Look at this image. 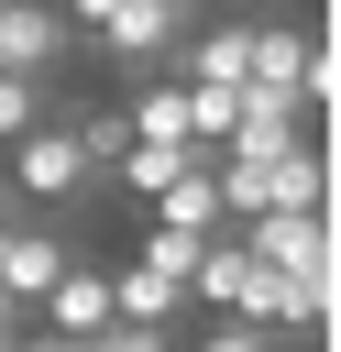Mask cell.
Segmentation results:
<instances>
[{"label":"cell","mask_w":341,"mask_h":352,"mask_svg":"<svg viewBox=\"0 0 341 352\" xmlns=\"http://www.w3.org/2000/svg\"><path fill=\"white\" fill-rule=\"evenodd\" d=\"M88 176H99V165L77 154V132H66L55 110H44L33 132H11V187H22V198H77Z\"/></svg>","instance_id":"obj_1"},{"label":"cell","mask_w":341,"mask_h":352,"mask_svg":"<svg viewBox=\"0 0 341 352\" xmlns=\"http://www.w3.org/2000/svg\"><path fill=\"white\" fill-rule=\"evenodd\" d=\"M176 33H187V0H110V22L88 33L121 77H143L154 55H176Z\"/></svg>","instance_id":"obj_2"},{"label":"cell","mask_w":341,"mask_h":352,"mask_svg":"<svg viewBox=\"0 0 341 352\" xmlns=\"http://www.w3.org/2000/svg\"><path fill=\"white\" fill-rule=\"evenodd\" d=\"M264 264H286V275H330V209H253V220H231Z\"/></svg>","instance_id":"obj_3"},{"label":"cell","mask_w":341,"mask_h":352,"mask_svg":"<svg viewBox=\"0 0 341 352\" xmlns=\"http://www.w3.org/2000/svg\"><path fill=\"white\" fill-rule=\"evenodd\" d=\"M66 44H77V33H66L55 0H0V66H11V77H55Z\"/></svg>","instance_id":"obj_4"},{"label":"cell","mask_w":341,"mask_h":352,"mask_svg":"<svg viewBox=\"0 0 341 352\" xmlns=\"http://www.w3.org/2000/svg\"><path fill=\"white\" fill-rule=\"evenodd\" d=\"M242 88H286L308 110V33L297 22H253V55H242Z\"/></svg>","instance_id":"obj_5"},{"label":"cell","mask_w":341,"mask_h":352,"mask_svg":"<svg viewBox=\"0 0 341 352\" xmlns=\"http://www.w3.org/2000/svg\"><path fill=\"white\" fill-rule=\"evenodd\" d=\"M253 176H264V209H330V165H319V132H297V143H286V154H264Z\"/></svg>","instance_id":"obj_6"},{"label":"cell","mask_w":341,"mask_h":352,"mask_svg":"<svg viewBox=\"0 0 341 352\" xmlns=\"http://www.w3.org/2000/svg\"><path fill=\"white\" fill-rule=\"evenodd\" d=\"M143 209H154L165 231H220V220H231V209H220V176H209V154H187V165H176V176H165Z\"/></svg>","instance_id":"obj_7"},{"label":"cell","mask_w":341,"mask_h":352,"mask_svg":"<svg viewBox=\"0 0 341 352\" xmlns=\"http://www.w3.org/2000/svg\"><path fill=\"white\" fill-rule=\"evenodd\" d=\"M99 319H110V275L66 253V264H55V286H44V330H77V341H88Z\"/></svg>","instance_id":"obj_8"},{"label":"cell","mask_w":341,"mask_h":352,"mask_svg":"<svg viewBox=\"0 0 341 352\" xmlns=\"http://www.w3.org/2000/svg\"><path fill=\"white\" fill-rule=\"evenodd\" d=\"M55 264H66V242H55V231H22V220H0V286H11L22 308H44Z\"/></svg>","instance_id":"obj_9"},{"label":"cell","mask_w":341,"mask_h":352,"mask_svg":"<svg viewBox=\"0 0 341 352\" xmlns=\"http://www.w3.org/2000/svg\"><path fill=\"white\" fill-rule=\"evenodd\" d=\"M176 55H187V77H198V88H242L253 22H198V33H176Z\"/></svg>","instance_id":"obj_10"},{"label":"cell","mask_w":341,"mask_h":352,"mask_svg":"<svg viewBox=\"0 0 341 352\" xmlns=\"http://www.w3.org/2000/svg\"><path fill=\"white\" fill-rule=\"evenodd\" d=\"M176 308H187V275H165L154 253H132L110 275V319H176Z\"/></svg>","instance_id":"obj_11"},{"label":"cell","mask_w":341,"mask_h":352,"mask_svg":"<svg viewBox=\"0 0 341 352\" xmlns=\"http://www.w3.org/2000/svg\"><path fill=\"white\" fill-rule=\"evenodd\" d=\"M132 99H121V121H132V143H187V88H165V77H121Z\"/></svg>","instance_id":"obj_12"},{"label":"cell","mask_w":341,"mask_h":352,"mask_svg":"<svg viewBox=\"0 0 341 352\" xmlns=\"http://www.w3.org/2000/svg\"><path fill=\"white\" fill-rule=\"evenodd\" d=\"M187 154H198V143H132V154H121V165H110V176H121V187H132V198H154V187H165V176H176V165H187Z\"/></svg>","instance_id":"obj_13"},{"label":"cell","mask_w":341,"mask_h":352,"mask_svg":"<svg viewBox=\"0 0 341 352\" xmlns=\"http://www.w3.org/2000/svg\"><path fill=\"white\" fill-rule=\"evenodd\" d=\"M44 110H55V77H11V66H0V143H11V132H33Z\"/></svg>","instance_id":"obj_14"},{"label":"cell","mask_w":341,"mask_h":352,"mask_svg":"<svg viewBox=\"0 0 341 352\" xmlns=\"http://www.w3.org/2000/svg\"><path fill=\"white\" fill-rule=\"evenodd\" d=\"M66 132H77V154H88L99 176H110V165L132 154V121H121V110H88V121H66Z\"/></svg>","instance_id":"obj_15"},{"label":"cell","mask_w":341,"mask_h":352,"mask_svg":"<svg viewBox=\"0 0 341 352\" xmlns=\"http://www.w3.org/2000/svg\"><path fill=\"white\" fill-rule=\"evenodd\" d=\"M198 352H286V341H275L264 319H242V308H220V319L198 330Z\"/></svg>","instance_id":"obj_16"},{"label":"cell","mask_w":341,"mask_h":352,"mask_svg":"<svg viewBox=\"0 0 341 352\" xmlns=\"http://www.w3.org/2000/svg\"><path fill=\"white\" fill-rule=\"evenodd\" d=\"M88 352H176V341H165V319H99Z\"/></svg>","instance_id":"obj_17"},{"label":"cell","mask_w":341,"mask_h":352,"mask_svg":"<svg viewBox=\"0 0 341 352\" xmlns=\"http://www.w3.org/2000/svg\"><path fill=\"white\" fill-rule=\"evenodd\" d=\"M55 11H66V33H99L110 22V0H55Z\"/></svg>","instance_id":"obj_18"},{"label":"cell","mask_w":341,"mask_h":352,"mask_svg":"<svg viewBox=\"0 0 341 352\" xmlns=\"http://www.w3.org/2000/svg\"><path fill=\"white\" fill-rule=\"evenodd\" d=\"M0 220H11V187H0Z\"/></svg>","instance_id":"obj_19"}]
</instances>
